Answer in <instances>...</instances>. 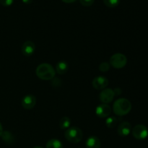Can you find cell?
<instances>
[{
    "instance_id": "cell-1",
    "label": "cell",
    "mask_w": 148,
    "mask_h": 148,
    "mask_svg": "<svg viewBox=\"0 0 148 148\" xmlns=\"http://www.w3.org/2000/svg\"><path fill=\"white\" fill-rule=\"evenodd\" d=\"M36 75L42 80H51L56 75L55 69L48 63H42L37 66L36 70Z\"/></svg>"
},
{
    "instance_id": "cell-2",
    "label": "cell",
    "mask_w": 148,
    "mask_h": 148,
    "mask_svg": "<svg viewBox=\"0 0 148 148\" xmlns=\"http://www.w3.org/2000/svg\"><path fill=\"white\" fill-rule=\"evenodd\" d=\"M132 103L127 98H119L113 105V111L119 116H123L131 111Z\"/></svg>"
},
{
    "instance_id": "cell-3",
    "label": "cell",
    "mask_w": 148,
    "mask_h": 148,
    "mask_svg": "<svg viewBox=\"0 0 148 148\" xmlns=\"http://www.w3.org/2000/svg\"><path fill=\"white\" fill-rule=\"evenodd\" d=\"M64 137L66 140L73 144L79 143L83 138V133L79 128L72 127L68 128L64 132Z\"/></svg>"
},
{
    "instance_id": "cell-4",
    "label": "cell",
    "mask_w": 148,
    "mask_h": 148,
    "mask_svg": "<svg viewBox=\"0 0 148 148\" xmlns=\"http://www.w3.org/2000/svg\"><path fill=\"white\" fill-rule=\"evenodd\" d=\"M127 59L123 53H115L110 58V65L117 69H122L127 65Z\"/></svg>"
},
{
    "instance_id": "cell-5",
    "label": "cell",
    "mask_w": 148,
    "mask_h": 148,
    "mask_svg": "<svg viewBox=\"0 0 148 148\" xmlns=\"http://www.w3.org/2000/svg\"><path fill=\"white\" fill-rule=\"evenodd\" d=\"M133 137L139 140H145L148 137V129L143 124H137L132 130Z\"/></svg>"
},
{
    "instance_id": "cell-6",
    "label": "cell",
    "mask_w": 148,
    "mask_h": 148,
    "mask_svg": "<svg viewBox=\"0 0 148 148\" xmlns=\"http://www.w3.org/2000/svg\"><path fill=\"white\" fill-rule=\"evenodd\" d=\"M114 90L111 88H105L101 92L99 95V99L102 103L108 104L112 102L114 98Z\"/></svg>"
},
{
    "instance_id": "cell-7",
    "label": "cell",
    "mask_w": 148,
    "mask_h": 148,
    "mask_svg": "<svg viewBox=\"0 0 148 148\" xmlns=\"http://www.w3.org/2000/svg\"><path fill=\"white\" fill-rule=\"evenodd\" d=\"M111 113V108L108 104L101 103L95 108V114L100 118H108Z\"/></svg>"
},
{
    "instance_id": "cell-8",
    "label": "cell",
    "mask_w": 148,
    "mask_h": 148,
    "mask_svg": "<svg viewBox=\"0 0 148 148\" xmlns=\"http://www.w3.org/2000/svg\"><path fill=\"white\" fill-rule=\"evenodd\" d=\"M108 79L103 76L96 77L92 82V87L96 90H103L108 85Z\"/></svg>"
},
{
    "instance_id": "cell-9",
    "label": "cell",
    "mask_w": 148,
    "mask_h": 148,
    "mask_svg": "<svg viewBox=\"0 0 148 148\" xmlns=\"http://www.w3.org/2000/svg\"><path fill=\"white\" fill-rule=\"evenodd\" d=\"M22 106L26 110H30L36 106V98L34 95H27L23 97L21 101Z\"/></svg>"
},
{
    "instance_id": "cell-10",
    "label": "cell",
    "mask_w": 148,
    "mask_h": 148,
    "mask_svg": "<svg viewBox=\"0 0 148 148\" xmlns=\"http://www.w3.org/2000/svg\"><path fill=\"white\" fill-rule=\"evenodd\" d=\"M35 49H36L35 43L33 41H30V40H27V41L25 42L21 48L23 54L24 56H27V57L32 56L33 54V53L35 51Z\"/></svg>"
},
{
    "instance_id": "cell-11",
    "label": "cell",
    "mask_w": 148,
    "mask_h": 148,
    "mask_svg": "<svg viewBox=\"0 0 148 148\" xmlns=\"http://www.w3.org/2000/svg\"><path fill=\"white\" fill-rule=\"evenodd\" d=\"M118 134L121 137H127L132 132V125L128 121H123L119 125Z\"/></svg>"
},
{
    "instance_id": "cell-12",
    "label": "cell",
    "mask_w": 148,
    "mask_h": 148,
    "mask_svg": "<svg viewBox=\"0 0 148 148\" xmlns=\"http://www.w3.org/2000/svg\"><path fill=\"white\" fill-rule=\"evenodd\" d=\"M101 141L98 137L95 136H90L88 137L85 143L86 148H101Z\"/></svg>"
},
{
    "instance_id": "cell-13",
    "label": "cell",
    "mask_w": 148,
    "mask_h": 148,
    "mask_svg": "<svg viewBox=\"0 0 148 148\" xmlns=\"http://www.w3.org/2000/svg\"><path fill=\"white\" fill-rule=\"evenodd\" d=\"M69 69V64L65 61H60L57 62L56 64V69L55 71L57 72L59 75H64Z\"/></svg>"
},
{
    "instance_id": "cell-14",
    "label": "cell",
    "mask_w": 148,
    "mask_h": 148,
    "mask_svg": "<svg viewBox=\"0 0 148 148\" xmlns=\"http://www.w3.org/2000/svg\"><path fill=\"white\" fill-rule=\"evenodd\" d=\"M1 139L7 145L12 144L14 142V136L9 131H4L2 134H1Z\"/></svg>"
},
{
    "instance_id": "cell-15",
    "label": "cell",
    "mask_w": 148,
    "mask_h": 148,
    "mask_svg": "<svg viewBox=\"0 0 148 148\" xmlns=\"http://www.w3.org/2000/svg\"><path fill=\"white\" fill-rule=\"evenodd\" d=\"M46 148H63V144L57 139H51L47 142Z\"/></svg>"
},
{
    "instance_id": "cell-16",
    "label": "cell",
    "mask_w": 148,
    "mask_h": 148,
    "mask_svg": "<svg viewBox=\"0 0 148 148\" xmlns=\"http://www.w3.org/2000/svg\"><path fill=\"white\" fill-rule=\"evenodd\" d=\"M70 119L66 116L62 117L59 121V127H60L61 130H67L68 128L70 127Z\"/></svg>"
},
{
    "instance_id": "cell-17",
    "label": "cell",
    "mask_w": 148,
    "mask_h": 148,
    "mask_svg": "<svg viewBox=\"0 0 148 148\" xmlns=\"http://www.w3.org/2000/svg\"><path fill=\"white\" fill-rule=\"evenodd\" d=\"M118 119L115 116H108L106 120V125L108 128H114L116 126Z\"/></svg>"
},
{
    "instance_id": "cell-18",
    "label": "cell",
    "mask_w": 148,
    "mask_h": 148,
    "mask_svg": "<svg viewBox=\"0 0 148 148\" xmlns=\"http://www.w3.org/2000/svg\"><path fill=\"white\" fill-rule=\"evenodd\" d=\"M103 2L107 7L114 8L119 4L120 0H103Z\"/></svg>"
},
{
    "instance_id": "cell-19",
    "label": "cell",
    "mask_w": 148,
    "mask_h": 148,
    "mask_svg": "<svg viewBox=\"0 0 148 148\" xmlns=\"http://www.w3.org/2000/svg\"><path fill=\"white\" fill-rule=\"evenodd\" d=\"M110 69V64L108 62H104L100 64L99 70L101 72H106Z\"/></svg>"
},
{
    "instance_id": "cell-20",
    "label": "cell",
    "mask_w": 148,
    "mask_h": 148,
    "mask_svg": "<svg viewBox=\"0 0 148 148\" xmlns=\"http://www.w3.org/2000/svg\"><path fill=\"white\" fill-rule=\"evenodd\" d=\"M95 0H79V2L81 4L85 7H90L94 3Z\"/></svg>"
},
{
    "instance_id": "cell-21",
    "label": "cell",
    "mask_w": 148,
    "mask_h": 148,
    "mask_svg": "<svg viewBox=\"0 0 148 148\" xmlns=\"http://www.w3.org/2000/svg\"><path fill=\"white\" fill-rule=\"evenodd\" d=\"M14 0H0V4L4 7H9L12 5Z\"/></svg>"
},
{
    "instance_id": "cell-22",
    "label": "cell",
    "mask_w": 148,
    "mask_h": 148,
    "mask_svg": "<svg viewBox=\"0 0 148 148\" xmlns=\"http://www.w3.org/2000/svg\"><path fill=\"white\" fill-rule=\"evenodd\" d=\"M113 90H114V95H116V96H118V95H121V90L120 89V88H116L115 89Z\"/></svg>"
},
{
    "instance_id": "cell-23",
    "label": "cell",
    "mask_w": 148,
    "mask_h": 148,
    "mask_svg": "<svg viewBox=\"0 0 148 148\" xmlns=\"http://www.w3.org/2000/svg\"><path fill=\"white\" fill-rule=\"evenodd\" d=\"M62 1H64V2L65 3H73L75 2L76 0H62Z\"/></svg>"
},
{
    "instance_id": "cell-24",
    "label": "cell",
    "mask_w": 148,
    "mask_h": 148,
    "mask_svg": "<svg viewBox=\"0 0 148 148\" xmlns=\"http://www.w3.org/2000/svg\"><path fill=\"white\" fill-rule=\"evenodd\" d=\"M25 4H30L33 1V0H22Z\"/></svg>"
},
{
    "instance_id": "cell-25",
    "label": "cell",
    "mask_w": 148,
    "mask_h": 148,
    "mask_svg": "<svg viewBox=\"0 0 148 148\" xmlns=\"http://www.w3.org/2000/svg\"><path fill=\"white\" fill-rule=\"evenodd\" d=\"M3 132H4V131H3V127H2V125H1V122H0V137H1V134H2Z\"/></svg>"
},
{
    "instance_id": "cell-26",
    "label": "cell",
    "mask_w": 148,
    "mask_h": 148,
    "mask_svg": "<svg viewBox=\"0 0 148 148\" xmlns=\"http://www.w3.org/2000/svg\"><path fill=\"white\" fill-rule=\"evenodd\" d=\"M33 148H43V147H35Z\"/></svg>"
}]
</instances>
